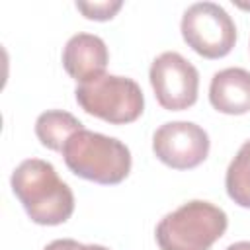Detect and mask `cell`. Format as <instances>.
Masks as SVG:
<instances>
[{
  "label": "cell",
  "instance_id": "3957f363",
  "mask_svg": "<svg viewBox=\"0 0 250 250\" xmlns=\"http://www.w3.org/2000/svg\"><path fill=\"white\" fill-rule=\"evenodd\" d=\"M229 227L227 213L201 199L188 201L156 225L160 250H211Z\"/></svg>",
  "mask_w": 250,
  "mask_h": 250
},
{
  "label": "cell",
  "instance_id": "4fadbf2b",
  "mask_svg": "<svg viewBox=\"0 0 250 250\" xmlns=\"http://www.w3.org/2000/svg\"><path fill=\"white\" fill-rule=\"evenodd\" d=\"M80 242L72 240V238H57L53 242H49L43 250H80Z\"/></svg>",
  "mask_w": 250,
  "mask_h": 250
},
{
  "label": "cell",
  "instance_id": "5bb4252c",
  "mask_svg": "<svg viewBox=\"0 0 250 250\" xmlns=\"http://www.w3.org/2000/svg\"><path fill=\"white\" fill-rule=\"evenodd\" d=\"M225 250H250V240H240V242H234V244L227 246Z\"/></svg>",
  "mask_w": 250,
  "mask_h": 250
},
{
  "label": "cell",
  "instance_id": "9a60e30c",
  "mask_svg": "<svg viewBox=\"0 0 250 250\" xmlns=\"http://www.w3.org/2000/svg\"><path fill=\"white\" fill-rule=\"evenodd\" d=\"M80 250H109L105 246H100V244H82Z\"/></svg>",
  "mask_w": 250,
  "mask_h": 250
},
{
  "label": "cell",
  "instance_id": "7c38bea8",
  "mask_svg": "<svg viewBox=\"0 0 250 250\" xmlns=\"http://www.w3.org/2000/svg\"><path fill=\"white\" fill-rule=\"evenodd\" d=\"M123 2L121 0H105V2H76V10H80L84 14V18L88 20H96V21H107L111 20L119 10H121Z\"/></svg>",
  "mask_w": 250,
  "mask_h": 250
},
{
  "label": "cell",
  "instance_id": "ba28073f",
  "mask_svg": "<svg viewBox=\"0 0 250 250\" xmlns=\"http://www.w3.org/2000/svg\"><path fill=\"white\" fill-rule=\"evenodd\" d=\"M107 61L105 41L94 33H76L62 49V66L66 74L80 84L105 74Z\"/></svg>",
  "mask_w": 250,
  "mask_h": 250
},
{
  "label": "cell",
  "instance_id": "8992f818",
  "mask_svg": "<svg viewBox=\"0 0 250 250\" xmlns=\"http://www.w3.org/2000/svg\"><path fill=\"white\" fill-rule=\"evenodd\" d=\"M148 78L156 102L168 111H184L197 102L199 72L176 51L158 55L150 64Z\"/></svg>",
  "mask_w": 250,
  "mask_h": 250
},
{
  "label": "cell",
  "instance_id": "277c9868",
  "mask_svg": "<svg viewBox=\"0 0 250 250\" xmlns=\"http://www.w3.org/2000/svg\"><path fill=\"white\" fill-rule=\"evenodd\" d=\"M74 96L86 113L111 125L133 123L145 109L141 86L133 78L117 74H102L90 82L78 84Z\"/></svg>",
  "mask_w": 250,
  "mask_h": 250
},
{
  "label": "cell",
  "instance_id": "9c48e42d",
  "mask_svg": "<svg viewBox=\"0 0 250 250\" xmlns=\"http://www.w3.org/2000/svg\"><path fill=\"white\" fill-rule=\"evenodd\" d=\"M211 105L227 115H244L250 111V72L240 66L223 68L213 74L209 84Z\"/></svg>",
  "mask_w": 250,
  "mask_h": 250
},
{
  "label": "cell",
  "instance_id": "5b68a950",
  "mask_svg": "<svg viewBox=\"0 0 250 250\" xmlns=\"http://www.w3.org/2000/svg\"><path fill=\"white\" fill-rule=\"evenodd\" d=\"M182 37L203 59H223L236 43V25L215 2H195L182 16Z\"/></svg>",
  "mask_w": 250,
  "mask_h": 250
},
{
  "label": "cell",
  "instance_id": "52a82bcc",
  "mask_svg": "<svg viewBox=\"0 0 250 250\" xmlns=\"http://www.w3.org/2000/svg\"><path fill=\"white\" fill-rule=\"evenodd\" d=\"M209 146L207 131L191 121L164 123L152 135L154 156L174 170H191L199 166L207 158Z\"/></svg>",
  "mask_w": 250,
  "mask_h": 250
},
{
  "label": "cell",
  "instance_id": "6da1fadb",
  "mask_svg": "<svg viewBox=\"0 0 250 250\" xmlns=\"http://www.w3.org/2000/svg\"><path fill=\"white\" fill-rule=\"evenodd\" d=\"M12 191L27 217L45 227L62 225L74 213V195L55 166L41 158H27L12 172Z\"/></svg>",
  "mask_w": 250,
  "mask_h": 250
},
{
  "label": "cell",
  "instance_id": "30bf717a",
  "mask_svg": "<svg viewBox=\"0 0 250 250\" xmlns=\"http://www.w3.org/2000/svg\"><path fill=\"white\" fill-rule=\"evenodd\" d=\"M82 129L84 127L80 119H76L72 113L62 109L43 111L35 121V135L39 143L49 150H57V152H62L66 141Z\"/></svg>",
  "mask_w": 250,
  "mask_h": 250
},
{
  "label": "cell",
  "instance_id": "8fae6325",
  "mask_svg": "<svg viewBox=\"0 0 250 250\" xmlns=\"http://www.w3.org/2000/svg\"><path fill=\"white\" fill-rule=\"evenodd\" d=\"M225 188L236 205L250 209V141H246L230 160L225 176Z\"/></svg>",
  "mask_w": 250,
  "mask_h": 250
},
{
  "label": "cell",
  "instance_id": "7a4b0ae2",
  "mask_svg": "<svg viewBox=\"0 0 250 250\" xmlns=\"http://www.w3.org/2000/svg\"><path fill=\"white\" fill-rule=\"evenodd\" d=\"M64 164L78 178L115 186L131 172V152L115 137L82 129L74 133L62 148Z\"/></svg>",
  "mask_w": 250,
  "mask_h": 250
}]
</instances>
